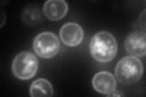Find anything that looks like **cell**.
<instances>
[{"label": "cell", "instance_id": "1", "mask_svg": "<svg viewBox=\"0 0 146 97\" xmlns=\"http://www.w3.org/2000/svg\"><path fill=\"white\" fill-rule=\"evenodd\" d=\"M92 57L99 62H108L116 56L117 45L113 35L107 31H100L94 35L90 42Z\"/></svg>", "mask_w": 146, "mask_h": 97}, {"label": "cell", "instance_id": "2", "mask_svg": "<svg viewBox=\"0 0 146 97\" xmlns=\"http://www.w3.org/2000/svg\"><path fill=\"white\" fill-rule=\"evenodd\" d=\"M143 66L141 60L133 56H127L117 64L115 75L117 80L124 85L133 84L142 77Z\"/></svg>", "mask_w": 146, "mask_h": 97}, {"label": "cell", "instance_id": "3", "mask_svg": "<svg viewBox=\"0 0 146 97\" xmlns=\"http://www.w3.org/2000/svg\"><path fill=\"white\" fill-rule=\"evenodd\" d=\"M12 69L13 75L19 79H30L37 71V59L31 52L27 51L20 52L13 59Z\"/></svg>", "mask_w": 146, "mask_h": 97}, {"label": "cell", "instance_id": "4", "mask_svg": "<svg viewBox=\"0 0 146 97\" xmlns=\"http://www.w3.org/2000/svg\"><path fill=\"white\" fill-rule=\"evenodd\" d=\"M33 48L36 53L43 58H51L58 52L60 48L57 36L52 32L38 34L34 41Z\"/></svg>", "mask_w": 146, "mask_h": 97}, {"label": "cell", "instance_id": "5", "mask_svg": "<svg viewBox=\"0 0 146 97\" xmlns=\"http://www.w3.org/2000/svg\"><path fill=\"white\" fill-rule=\"evenodd\" d=\"M127 52L133 57H143L146 53L145 32L136 31L130 34L125 41Z\"/></svg>", "mask_w": 146, "mask_h": 97}, {"label": "cell", "instance_id": "6", "mask_svg": "<svg viewBox=\"0 0 146 97\" xmlns=\"http://www.w3.org/2000/svg\"><path fill=\"white\" fill-rule=\"evenodd\" d=\"M60 36L64 44L73 47L79 45L83 40L84 30L77 23L68 22L62 27Z\"/></svg>", "mask_w": 146, "mask_h": 97}, {"label": "cell", "instance_id": "7", "mask_svg": "<svg viewBox=\"0 0 146 97\" xmlns=\"http://www.w3.org/2000/svg\"><path fill=\"white\" fill-rule=\"evenodd\" d=\"M92 84L94 89L100 94H110L115 90L116 82L113 75L108 72H100L93 77Z\"/></svg>", "mask_w": 146, "mask_h": 97}, {"label": "cell", "instance_id": "8", "mask_svg": "<svg viewBox=\"0 0 146 97\" xmlns=\"http://www.w3.org/2000/svg\"><path fill=\"white\" fill-rule=\"evenodd\" d=\"M68 11V5L64 0H49L44 4L43 12L49 20H61Z\"/></svg>", "mask_w": 146, "mask_h": 97}, {"label": "cell", "instance_id": "9", "mask_svg": "<svg viewBox=\"0 0 146 97\" xmlns=\"http://www.w3.org/2000/svg\"><path fill=\"white\" fill-rule=\"evenodd\" d=\"M22 20L28 25H37L43 20V15L40 9L36 5L30 4L26 6L21 13Z\"/></svg>", "mask_w": 146, "mask_h": 97}, {"label": "cell", "instance_id": "10", "mask_svg": "<svg viewBox=\"0 0 146 97\" xmlns=\"http://www.w3.org/2000/svg\"><path fill=\"white\" fill-rule=\"evenodd\" d=\"M30 95L31 96H52L53 88L49 81L40 78L34 81L30 87Z\"/></svg>", "mask_w": 146, "mask_h": 97}]
</instances>
